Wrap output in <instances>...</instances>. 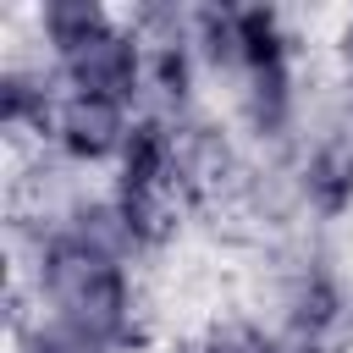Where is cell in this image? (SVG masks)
I'll use <instances>...</instances> for the list:
<instances>
[{"mask_svg": "<svg viewBox=\"0 0 353 353\" xmlns=\"http://www.w3.org/2000/svg\"><path fill=\"white\" fill-rule=\"evenodd\" d=\"M347 55H353V28H347Z\"/></svg>", "mask_w": 353, "mask_h": 353, "instance_id": "obj_4", "label": "cell"}, {"mask_svg": "<svg viewBox=\"0 0 353 353\" xmlns=\"http://www.w3.org/2000/svg\"><path fill=\"white\" fill-rule=\"evenodd\" d=\"M309 188H314V199H320L325 210H342L347 193H353V154L325 149V154L309 165Z\"/></svg>", "mask_w": 353, "mask_h": 353, "instance_id": "obj_3", "label": "cell"}, {"mask_svg": "<svg viewBox=\"0 0 353 353\" xmlns=\"http://www.w3.org/2000/svg\"><path fill=\"white\" fill-rule=\"evenodd\" d=\"M61 61H66L72 88L77 94H94V99H121L138 83V50L121 33H110V28L99 39H88V44H77V50H66Z\"/></svg>", "mask_w": 353, "mask_h": 353, "instance_id": "obj_1", "label": "cell"}, {"mask_svg": "<svg viewBox=\"0 0 353 353\" xmlns=\"http://www.w3.org/2000/svg\"><path fill=\"white\" fill-rule=\"evenodd\" d=\"M127 116H121V99H94V94H72L61 105V138L66 149L77 154H110L127 143Z\"/></svg>", "mask_w": 353, "mask_h": 353, "instance_id": "obj_2", "label": "cell"}]
</instances>
